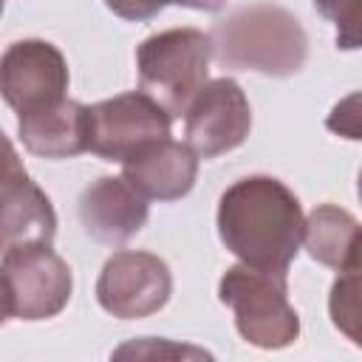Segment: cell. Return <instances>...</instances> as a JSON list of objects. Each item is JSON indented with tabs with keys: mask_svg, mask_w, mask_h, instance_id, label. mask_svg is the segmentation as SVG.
<instances>
[{
	"mask_svg": "<svg viewBox=\"0 0 362 362\" xmlns=\"http://www.w3.org/2000/svg\"><path fill=\"white\" fill-rule=\"evenodd\" d=\"M212 48L223 68L291 76L305 65L308 34L283 6L252 3L235 8L212 28Z\"/></svg>",
	"mask_w": 362,
	"mask_h": 362,
	"instance_id": "obj_2",
	"label": "cell"
},
{
	"mask_svg": "<svg viewBox=\"0 0 362 362\" xmlns=\"http://www.w3.org/2000/svg\"><path fill=\"white\" fill-rule=\"evenodd\" d=\"M314 8L337 25V48H362V0H314Z\"/></svg>",
	"mask_w": 362,
	"mask_h": 362,
	"instance_id": "obj_16",
	"label": "cell"
},
{
	"mask_svg": "<svg viewBox=\"0 0 362 362\" xmlns=\"http://www.w3.org/2000/svg\"><path fill=\"white\" fill-rule=\"evenodd\" d=\"M173 116L141 88L88 107V150L105 161L124 164L150 141L167 139Z\"/></svg>",
	"mask_w": 362,
	"mask_h": 362,
	"instance_id": "obj_6",
	"label": "cell"
},
{
	"mask_svg": "<svg viewBox=\"0 0 362 362\" xmlns=\"http://www.w3.org/2000/svg\"><path fill=\"white\" fill-rule=\"evenodd\" d=\"M218 297L235 314L238 334L263 351L288 348L300 337V317L288 303L286 272H266L249 263L229 266Z\"/></svg>",
	"mask_w": 362,
	"mask_h": 362,
	"instance_id": "obj_4",
	"label": "cell"
},
{
	"mask_svg": "<svg viewBox=\"0 0 362 362\" xmlns=\"http://www.w3.org/2000/svg\"><path fill=\"white\" fill-rule=\"evenodd\" d=\"M337 272L328 294V317L345 339L362 348V232Z\"/></svg>",
	"mask_w": 362,
	"mask_h": 362,
	"instance_id": "obj_15",
	"label": "cell"
},
{
	"mask_svg": "<svg viewBox=\"0 0 362 362\" xmlns=\"http://www.w3.org/2000/svg\"><path fill=\"white\" fill-rule=\"evenodd\" d=\"M212 57V34H204L201 28L184 25L158 31L136 48L139 88L167 107L173 119L184 116L206 85Z\"/></svg>",
	"mask_w": 362,
	"mask_h": 362,
	"instance_id": "obj_3",
	"label": "cell"
},
{
	"mask_svg": "<svg viewBox=\"0 0 362 362\" xmlns=\"http://www.w3.org/2000/svg\"><path fill=\"white\" fill-rule=\"evenodd\" d=\"M150 198L141 195L124 175H102L88 184L79 195V221L82 229L107 246L127 243L150 215Z\"/></svg>",
	"mask_w": 362,
	"mask_h": 362,
	"instance_id": "obj_11",
	"label": "cell"
},
{
	"mask_svg": "<svg viewBox=\"0 0 362 362\" xmlns=\"http://www.w3.org/2000/svg\"><path fill=\"white\" fill-rule=\"evenodd\" d=\"M359 232H362V226L348 209L334 206V204H320L305 218L303 243L317 263H322L328 269H339L345 263L348 252L354 249Z\"/></svg>",
	"mask_w": 362,
	"mask_h": 362,
	"instance_id": "obj_14",
	"label": "cell"
},
{
	"mask_svg": "<svg viewBox=\"0 0 362 362\" xmlns=\"http://www.w3.org/2000/svg\"><path fill=\"white\" fill-rule=\"evenodd\" d=\"M68 82V62L62 51L48 40L11 42L0 59V90L17 116L62 102Z\"/></svg>",
	"mask_w": 362,
	"mask_h": 362,
	"instance_id": "obj_8",
	"label": "cell"
},
{
	"mask_svg": "<svg viewBox=\"0 0 362 362\" xmlns=\"http://www.w3.org/2000/svg\"><path fill=\"white\" fill-rule=\"evenodd\" d=\"M173 294V272L153 252H116L96 280L99 305L119 320H141L161 311Z\"/></svg>",
	"mask_w": 362,
	"mask_h": 362,
	"instance_id": "obj_7",
	"label": "cell"
},
{
	"mask_svg": "<svg viewBox=\"0 0 362 362\" xmlns=\"http://www.w3.org/2000/svg\"><path fill=\"white\" fill-rule=\"evenodd\" d=\"M249 130V99L243 88L229 76L206 82L184 113V136L187 144L198 153V158H215L240 147Z\"/></svg>",
	"mask_w": 362,
	"mask_h": 362,
	"instance_id": "obj_9",
	"label": "cell"
},
{
	"mask_svg": "<svg viewBox=\"0 0 362 362\" xmlns=\"http://www.w3.org/2000/svg\"><path fill=\"white\" fill-rule=\"evenodd\" d=\"M74 291L68 263L48 246H14L3 252V317L48 320L57 317Z\"/></svg>",
	"mask_w": 362,
	"mask_h": 362,
	"instance_id": "obj_5",
	"label": "cell"
},
{
	"mask_svg": "<svg viewBox=\"0 0 362 362\" xmlns=\"http://www.w3.org/2000/svg\"><path fill=\"white\" fill-rule=\"evenodd\" d=\"M226 0H105V6L122 17V20H150L156 17L164 6H184V8H195V11H221Z\"/></svg>",
	"mask_w": 362,
	"mask_h": 362,
	"instance_id": "obj_17",
	"label": "cell"
},
{
	"mask_svg": "<svg viewBox=\"0 0 362 362\" xmlns=\"http://www.w3.org/2000/svg\"><path fill=\"white\" fill-rule=\"evenodd\" d=\"M218 235L240 263L288 274L305 238L303 206L280 178L246 175L221 195Z\"/></svg>",
	"mask_w": 362,
	"mask_h": 362,
	"instance_id": "obj_1",
	"label": "cell"
},
{
	"mask_svg": "<svg viewBox=\"0 0 362 362\" xmlns=\"http://www.w3.org/2000/svg\"><path fill=\"white\" fill-rule=\"evenodd\" d=\"M57 215L51 198L31 181L20 164L11 141H6V173L0 189V246H40L54 243Z\"/></svg>",
	"mask_w": 362,
	"mask_h": 362,
	"instance_id": "obj_10",
	"label": "cell"
},
{
	"mask_svg": "<svg viewBox=\"0 0 362 362\" xmlns=\"http://www.w3.org/2000/svg\"><path fill=\"white\" fill-rule=\"evenodd\" d=\"M325 127L348 141H362V90L342 96L325 116Z\"/></svg>",
	"mask_w": 362,
	"mask_h": 362,
	"instance_id": "obj_18",
	"label": "cell"
},
{
	"mask_svg": "<svg viewBox=\"0 0 362 362\" xmlns=\"http://www.w3.org/2000/svg\"><path fill=\"white\" fill-rule=\"evenodd\" d=\"M356 195H359V201H362V170H359V175H356Z\"/></svg>",
	"mask_w": 362,
	"mask_h": 362,
	"instance_id": "obj_19",
	"label": "cell"
},
{
	"mask_svg": "<svg viewBox=\"0 0 362 362\" xmlns=\"http://www.w3.org/2000/svg\"><path fill=\"white\" fill-rule=\"evenodd\" d=\"M17 133L34 156L74 158L88 150V105L65 96L51 107L17 116Z\"/></svg>",
	"mask_w": 362,
	"mask_h": 362,
	"instance_id": "obj_13",
	"label": "cell"
},
{
	"mask_svg": "<svg viewBox=\"0 0 362 362\" xmlns=\"http://www.w3.org/2000/svg\"><path fill=\"white\" fill-rule=\"evenodd\" d=\"M122 175L153 201H178L195 187L198 153L167 136L130 156L122 164Z\"/></svg>",
	"mask_w": 362,
	"mask_h": 362,
	"instance_id": "obj_12",
	"label": "cell"
}]
</instances>
